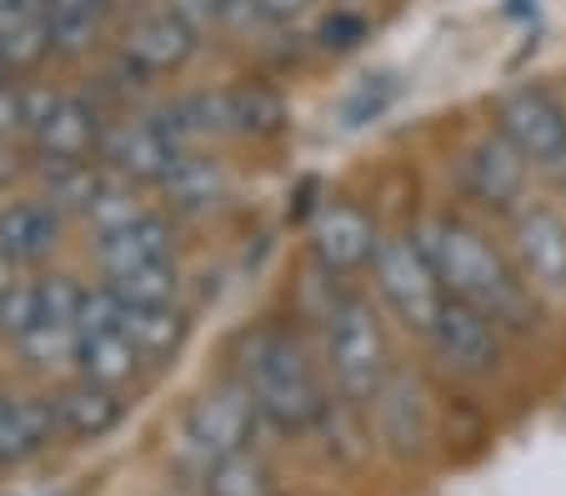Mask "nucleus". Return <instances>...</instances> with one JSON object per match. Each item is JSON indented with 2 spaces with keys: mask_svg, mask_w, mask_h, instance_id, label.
I'll return each instance as SVG.
<instances>
[{
  "mask_svg": "<svg viewBox=\"0 0 566 496\" xmlns=\"http://www.w3.org/2000/svg\"><path fill=\"white\" fill-rule=\"evenodd\" d=\"M101 136H106L101 110L91 106V101L65 96V91H61L55 110L41 120V130L31 136V146H35V156H41V161H75V156L101 151Z\"/></svg>",
  "mask_w": 566,
  "mask_h": 496,
  "instance_id": "obj_14",
  "label": "nucleus"
},
{
  "mask_svg": "<svg viewBox=\"0 0 566 496\" xmlns=\"http://www.w3.org/2000/svg\"><path fill=\"white\" fill-rule=\"evenodd\" d=\"M256 401L247 397V387H216L186 407L181 416V456H191L196 466H211L231 452H251V432H256Z\"/></svg>",
  "mask_w": 566,
  "mask_h": 496,
  "instance_id": "obj_6",
  "label": "nucleus"
},
{
  "mask_svg": "<svg viewBox=\"0 0 566 496\" xmlns=\"http://www.w3.org/2000/svg\"><path fill=\"white\" fill-rule=\"evenodd\" d=\"M140 346L130 341L126 326H111V331H75V367L81 377L101 381V387H126L140 371Z\"/></svg>",
  "mask_w": 566,
  "mask_h": 496,
  "instance_id": "obj_17",
  "label": "nucleus"
},
{
  "mask_svg": "<svg viewBox=\"0 0 566 496\" xmlns=\"http://www.w3.org/2000/svg\"><path fill=\"white\" fill-rule=\"evenodd\" d=\"M226 6H231V0H166V11L181 15V21L196 25V31H206V25H226Z\"/></svg>",
  "mask_w": 566,
  "mask_h": 496,
  "instance_id": "obj_32",
  "label": "nucleus"
},
{
  "mask_svg": "<svg viewBox=\"0 0 566 496\" xmlns=\"http://www.w3.org/2000/svg\"><path fill=\"white\" fill-rule=\"evenodd\" d=\"M461 176H467V191L476 196L481 205L492 211H522L526 205V181H532V161L516 151L502 130L471 140L467 161H461Z\"/></svg>",
  "mask_w": 566,
  "mask_h": 496,
  "instance_id": "obj_12",
  "label": "nucleus"
},
{
  "mask_svg": "<svg viewBox=\"0 0 566 496\" xmlns=\"http://www.w3.org/2000/svg\"><path fill=\"white\" fill-rule=\"evenodd\" d=\"M55 407V426L75 442H101L106 432H116L120 416H126V401L116 387H101V381L81 377L51 401Z\"/></svg>",
  "mask_w": 566,
  "mask_h": 496,
  "instance_id": "obj_15",
  "label": "nucleus"
},
{
  "mask_svg": "<svg viewBox=\"0 0 566 496\" xmlns=\"http://www.w3.org/2000/svg\"><path fill=\"white\" fill-rule=\"evenodd\" d=\"M196 45H201V31L160 6V11L136 15V21L120 31V65H126L136 81L171 76V71H181L196 55Z\"/></svg>",
  "mask_w": 566,
  "mask_h": 496,
  "instance_id": "obj_10",
  "label": "nucleus"
},
{
  "mask_svg": "<svg viewBox=\"0 0 566 496\" xmlns=\"http://www.w3.org/2000/svg\"><path fill=\"white\" fill-rule=\"evenodd\" d=\"M0 81H11V61H6V51H0Z\"/></svg>",
  "mask_w": 566,
  "mask_h": 496,
  "instance_id": "obj_36",
  "label": "nucleus"
},
{
  "mask_svg": "<svg viewBox=\"0 0 566 496\" xmlns=\"http://www.w3.org/2000/svg\"><path fill=\"white\" fill-rule=\"evenodd\" d=\"M55 241H61V211H55L45 196L0 205V251H6L15 266L45 261L55 251Z\"/></svg>",
  "mask_w": 566,
  "mask_h": 496,
  "instance_id": "obj_16",
  "label": "nucleus"
},
{
  "mask_svg": "<svg viewBox=\"0 0 566 496\" xmlns=\"http://www.w3.org/2000/svg\"><path fill=\"white\" fill-rule=\"evenodd\" d=\"M496 130L532 161V171L566 176V106L546 86H516L502 96Z\"/></svg>",
  "mask_w": 566,
  "mask_h": 496,
  "instance_id": "obj_8",
  "label": "nucleus"
},
{
  "mask_svg": "<svg viewBox=\"0 0 566 496\" xmlns=\"http://www.w3.org/2000/svg\"><path fill=\"white\" fill-rule=\"evenodd\" d=\"M81 217H86V226L96 231V241H101V236H116V231L136 226L140 217H150V205L140 201L130 181H120V176H106V181H101V191L91 196V205L81 211Z\"/></svg>",
  "mask_w": 566,
  "mask_h": 496,
  "instance_id": "obj_22",
  "label": "nucleus"
},
{
  "mask_svg": "<svg viewBox=\"0 0 566 496\" xmlns=\"http://www.w3.org/2000/svg\"><path fill=\"white\" fill-rule=\"evenodd\" d=\"M101 161L111 166V176L130 186H160L176 171V161L186 156V140L171 130L166 110H150V116H120L106 126L101 136Z\"/></svg>",
  "mask_w": 566,
  "mask_h": 496,
  "instance_id": "obj_5",
  "label": "nucleus"
},
{
  "mask_svg": "<svg viewBox=\"0 0 566 496\" xmlns=\"http://www.w3.org/2000/svg\"><path fill=\"white\" fill-rule=\"evenodd\" d=\"M15 271H21V266H15V261L6 256V251H0V292H6V286L15 281Z\"/></svg>",
  "mask_w": 566,
  "mask_h": 496,
  "instance_id": "obj_34",
  "label": "nucleus"
},
{
  "mask_svg": "<svg viewBox=\"0 0 566 496\" xmlns=\"http://www.w3.org/2000/svg\"><path fill=\"white\" fill-rule=\"evenodd\" d=\"M391 96H396L391 76H366V86L342 106V120L346 126H366V120H376L386 106H391Z\"/></svg>",
  "mask_w": 566,
  "mask_h": 496,
  "instance_id": "obj_29",
  "label": "nucleus"
},
{
  "mask_svg": "<svg viewBox=\"0 0 566 496\" xmlns=\"http://www.w3.org/2000/svg\"><path fill=\"white\" fill-rule=\"evenodd\" d=\"M41 181H45V201H51L55 211H86L106 176H101L86 156H75V161H45Z\"/></svg>",
  "mask_w": 566,
  "mask_h": 496,
  "instance_id": "obj_24",
  "label": "nucleus"
},
{
  "mask_svg": "<svg viewBox=\"0 0 566 496\" xmlns=\"http://www.w3.org/2000/svg\"><path fill=\"white\" fill-rule=\"evenodd\" d=\"M96 256H101V266H106V276H126V271L160 266V261H171V226L150 211V217L136 221V226L116 231V236H101Z\"/></svg>",
  "mask_w": 566,
  "mask_h": 496,
  "instance_id": "obj_18",
  "label": "nucleus"
},
{
  "mask_svg": "<svg viewBox=\"0 0 566 496\" xmlns=\"http://www.w3.org/2000/svg\"><path fill=\"white\" fill-rule=\"evenodd\" d=\"M126 331L140 357H171L186 341V316L181 306H126Z\"/></svg>",
  "mask_w": 566,
  "mask_h": 496,
  "instance_id": "obj_23",
  "label": "nucleus"
},
{
  "mask_svg": "<svg viewBox=\"0 0 566 496\" xmlns=\"http://www.w3.org/2000/svg\"><path fill=\"white\" fill-rule=\"evenodd\" d=\"M106 286L126 306H176V296H181L176 261H160V266H146V271H126V276H106Z\"/></svg>",
  "mask_w": 566,
  "mask_h": 496,
  "instance_id": "obj_26",
  "label": "nucleus"
},
{
  "mask_svg": "<svg viewBox=\"0 0 566 496\" xmlns=\"http://www.w3.org/2000/svg\"><path fill=\"white\" fill-rule=\"evenodd\" d=\"M286 126V101L271 86H231L226 91V130L235 136H276Z\"/></svg>",
  "mask_w": 566,
  "mask_h": 496,
  "instance_id": "obj_21",
  "label": "nucleus"
},
{
  "mask_svg": "<svg viewBox=\"0 0 566 496\" xmlns=\"http://www.w3.org/2000/svg\"><path fill=\"white\" fill-rule=\"evenodd\" d=\"M512 266L542 302H566V217L552 201H526L512 217Z\"/></svg>",
  "mask_w": 566,
  "mask_h": 496,
  "instance_id": "obj_7",
  "label": "nucleus"
},
{
  "mask_svg": "<svg viewBox=\"0 0 566 496\" xmlns=\"http://www.w3.org/2000/svg\"><path fill=\"white\" fill-rule=\"evenodd\" d=\"M160 196H166V201H171V211H181V217H206V211H216V205L226 201L221 161L186 151L181 161H176V171L160 181Z\"/></svg>",
  "mask_w": 566,
  "mask_h": 496,
  "instance_id": "obj_20",
  "label": "nucleus"
},
{
  "mask_svg": "<svg viewBox=\"0 0 566 496\" xmlns=\"http://www.w3.org/2000/svg\"><path fill=\"white\" fill-rule=\"evenodd\" d=\"M316 41L326 45V51H352V45L366 41V21L356 11H332L326 21H321Z\"/></svg>",
  "mask_w": 566,
  "mask_h": 496,
  "instance_id": "obj_30",
  "label": "nucleus"
},
{
  "mask_svg": "<svg viewBox=\"0 0 566 496\" xmlns=\"http://www.w3.org/2000/svg\"><path fill=\"white\" fill-rule=\"evenodd\" d=\"M371 421H376V436L386 442V452L417 456L421 442H427V432H431L427 391H421V381L391 371V377H386V387L371 397Z\"/></svg>",
  "mask_w": 566,
  "mask_h": 496,
  "instance_id": "obj_13",
  "label": "nucleus"
},
{
  "mask_svg": "<svg viewBox=\"0 0 566 496\" xmlns=\"http://www.w3.org/2000/svg\"><path fill=\"white\" fill-rule=\"evenodd\" d=\"M311 256L326 276H346V271H361L376 261L381 251V231L366 217L356 201H326L311 217Z\"/></svg>",
  "mask_w": 566,
  "mask_h": 496,
  "instance_id": "obj_11",
  "label": "nucleus"
},
{
  "mask_svg": "<svg viewBox=\"0 0 566 496\" xmlns=\"http://www.w3.org/2000/svg\"><path fill=\"white\" fill-rule=\"evenodd\" d=\"M311 11V0H256L261 25H291Z\"/></svg>",
  "mask_w": 566,
  "mask_h": 496,
  "instance_id": "obj_33",
  "label": "nucleus"
},
{
  "mask_svg": "<svg viewBox=\"0 0 566 496\" xmlns=\"http://www.w3.org/2000/svg\"><path fill=\"white\" fill-rule=\"evenodd\" d=\"M321 357H326L336 391L352 407H371V397L391 377V346H386V326L366 296H336L326 306V316H321Z\"/></svg>",
  "mask_w": 566,
  "mask_h": 496,
  "instance_id": "obj_3",
  "label": "nucleus"
},
{
  "mask_svg": "<svg viewBox=\"0 0 566 496\" xmlns=\"http://www.w3.org/2000/svg\"><path fill=\"white\" fill-rule=\"evenodd\" d=\"M25 106H31V86L0 81V140L25 136Z\"/></svg>",
  "mask_w": 566,
  "mask_h": 496,
  "instance_id": "obj_31",
  "label": "nucleus"
},
{
  "mask_svg": "<svg viewBox=\"0 0 566 496\" xmlns=\"http://www.w3.org/2000/svg\"><path fill=\"white\" fill-rule=\"evenodd\" d=\"M371 276H376L381 302L396 312V321L407 326V331L427 336L431 321L441 316V306H447V286H441L427 246H421L417 236H381Z\"/></svg>",
  "mask_w": 566,
  "mask_h": 496,
  "instance_id": "obj_4",
  "label": "nucleus"
},
{
  "mask_svg": "<svg viewBox=\"0 0 566 496\" xmlns=\"http://www.w3.org/2000/svg\"><path fill=\"white\" fill-rule=\"evenodd\" d=\"M25 351L31 367H65L75 361V326H55V321H41L25 341H15Z\"/></svg>",
  "mask_w": 566,
  "mask_h": 496,
  "instance_id": "obj_28",
  "label": "nucleus"
},
{
  "mask_svg": "<svg viewBox=\"0 0 566 496\" xmlns=\"http://www.w3.org/2000/svg\"><path fill=\"white\" fill-rule=\"evenodd\" d=\"M201 492L206 496H271V472L261 456L231 452L201 472Z\"/></svg>",
  "mask_w": 566,
  "mask_h": 496,
  "instance_id": "obj_25",
  "label": "nucleus"
},
{
  "mask_svg": "<svg viewBox=\"0 0 566 496\" xmlns=\"http://www.w3.org/2000/svg\"><path fill=\"white\" fill-rule=\"evenodd\" d=\"M417 241L427 246L431 266H437L447 296L486 312L502 331H526L532 316V286L516 276V266L481 236L471 221L461 217H431L417 231Z\"/></svg>",
  "mask_w": 566,
  "mask_h": 496,
  "instance_id": "obj_1",
  "label": "nucleus"
},
{
  "mask_svg": "<svg viewBox=\"0 0 566 496\" xmlns=\"http://www.w3.org/2000/svg\"><path fill=\"white\" fill-rule=\"evenodd\" d=\"M41 321H45V312H41V276H35V281L15 276L11 286L0 292V336L25 341V336H31Z\"/></svg>",
  "mask_w": 566,
  "mask_h": 496,
  "instance_id": "obj_27",
  "label": "nucleus"
},
{
  "mask_svg": "<svg viewBox=\"0 0 566 496\" xmlns=\"http://www.w3.org/2000/svg\"><path fill=\"white\" fill-rule=\"evenodd\" d=\"M241 387L256 401L261 421L281 426V432H306L332 407L321 391L316 361L306 357V346L286 326H256L241 341Z\"/></svg>",
  "mask_w": 566,
  "mask_h": 496,
  "instance_id": "obj_2",
  "label": "nucleus"
},
{
  "mask_svg": "<svg viewBox=\"0 0 566 496\" xmlns=\"http://www.w3.org/2000/svg\"><path fill=\"white\" fill-rule=\"evenodd\" d=\"M427 346L437 351L441 367L457 371V377H486L502 361V326L486 312H476V306L447 296L441 316L427 331Z\"/></svg>",
  "mask_w": 566,
  "mask_h": 496,
  "instance_id": "obj_9",
  "label": "nucleus"
},
{
  "mask_svg": "<svg viewBox=\"0 0 566 496\" xmlns=\"http://www.w3.org/2000/svg\"><path fill=\"white\" fill-rule=\"evenodd\" d=\"M41 6H51V0H41Z\"/></svg>",
  "mask_w": 566,
  "mask_h": 496,
  "instance_id": "obj_37",
  "label": "nucleus"
},
{
  "mask_svg": "<svg viewBox=\"0 0 566 496\" xmlns=\"http://www.w3.org/2000/svg\"><path fill=\"white\" fill-rule=\"evenodd\" d=\"M51 432H61L51 401L6 397V391H0V466H15V462H25V456H35L51 442Z\"/></svg>",
  "mask_w": 566,
  "mask_h": 496,
  "instance_id": "obj_19",
  "label": "nucleus"
},
{
  "mask_svg": "<svg viewBox=\"0 0 566 496\" xmlns=\"http://www.w3.org/2000/svg\"><path fill=\"white\" fill-rule=\"evenodd\" d=\"M11 176V161H6V140H0V181Z\"/></svg>",
  "mask_w": 566,
  "mask_h": 496,
  "instance_id": "obj_35",
  "label": "nucleus"
}]
</instances>
